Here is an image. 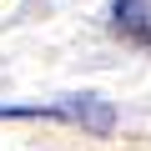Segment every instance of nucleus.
Instances as JSON below:
<instances>
[{
    "mask_svg": "<svg viewBox=\"0 0 151 151\" xmlns=\"http://www.w3.org/2000/svg\"><path fill=\"white\" fill-rule=\"evenodd\" d=\"M111 25L131 45H151V0H111Z\"/></svg>",
    "mask_w": 151,
    "mask_h": 151,
    "instance_id": "nucleus-1",
    "label": "nucleus"
},
{
    "mask_svg": "<svg viewBox=\"0 0 151 151\" xmlns=\"http://www.w3.org/2000/svg\"><path fill=\"white\" fill-rule=\"evenodd\" d=\"M65 116L76 121V126H86V131H111V106L106 101H96V96H81V101H65Z\"/></svg>",
    "mask_w": 151,
    "mask_h": 151,
    "instance_id": "nucleus-2",
    "label": "nucleus"
}]
</instances>
